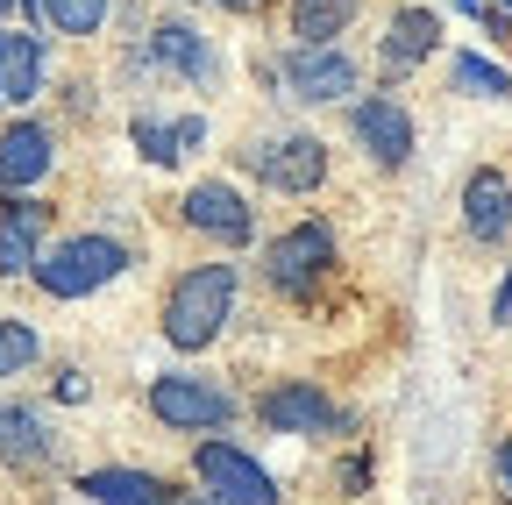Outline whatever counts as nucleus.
Listing matches in <instances>:
<instances>
[{
	"label": "nucleus",
	"instance_id": "nucleus-30",
	"mask_svg": "<svg viewBox=\"0 0 512 505\" xmlns=\"http://www.w3.org/2000/svg\"><path fill=\"white\" fill-rule=\"evenodd\" d=\"M498 8H505V15H512V0H498Z\"/></svg>",
	"mask_w": 512,
	"mask_h": 505
},
{
	"label": "nucleus",
	"instance_id": "nucleus-13",
	"mask_svg": "<svg viewBox=\"0 0 512 505\" xmlns=\"http://www.w3.org/2000/svg\"><path fill=\"white\" fill-rule=\"evenodd\" d=\"M50 164H57V150H50V129H43V121H15V129H0V185H8V193L43 185Z\"/></svg>",
	"mask_w": 512,
	"mask_h": 505
},
{
	"label": "nucleus",
	"instance_id": "nucleus-12",
	"mask_svg": "<svg viewBox=\"0 0 512 505\" xmlns=\"http://www.w3.org/2000/svg\"><path fill=\"white\" fill-rule=\"evenodd\" d=\"M43 228H50V207L43 200H8V207H0V278H29L36 271Z\"/></svg>",
	"mask_w": 512,
	"mask_h": 505
},
{
	"label": "nucleus",
	"instance_id": "nucleus-26",
	"mask_svg": "<svg viewBox=\"0 0 512 505\" xmlns=\"http://www.w3.org/2000/svg\"><path fill=\"white\" fill-rule=\"evenodd\" d=\"M448 8H463V15H491V8H484V0H448Z\"/></svg>",
	"mask_w": 512,
	"mask_h": 505
},
{
	"label": "nucleus",
	"instance_id": "nucleus-5",
	"mask_svg": "<svg viewBox=\"0 0 512 505\" xmlns=\"http://www.w3.org/2000/svg\"><path fill=\"white\" fill-rule=\"evenodd\" d=\"M278 79H285V93L306 100V107H335V100L356 93V57L335 50V43H299L285 65H278Z\"/></svg>",
	"mask_w": 512,
	"mask_h": 505
},
{
	"label": "nucleus",
	"instance_id": "nucleus-10",
	"mask_svg": "<svg viewBox=\"0 0 512 505\" xmlns=\"http://www.w3.org/2000/svg\"><path fill=\"white\" fill-rule=\"evenodd\" d=\"M143 57H150V65H164V72H178V79H192V86H214V79H221L214 43L192 29V22H157L150 43H143Z\"/></svg>",
	"mask_w": 512,
	"mask_h": 505
},
{
	"label": "nucleus",
	"instance_id": "nucleus-3",
	"mask_svg": "<svg viewBox=\"0 0 512 505\" xmlns=\"http://www.w3.org/2000/svg\"><path fill=\"white\" fill-rule=\"evenodd\" d=\"M328 271H335V235H328V221H299V228H285V235L264 249V278H271L285 299H306Z\"/></svg>",
	"mask_w": 512,
	"mask_h": 505
},
{
	"label": "nucleus",
	"instance_id": "nucleus-29",
	"mask_svg": "<svg viewBox=\"0 0 512 505\" xmlns=\"http://www.w3.org/2000/svg\"><path fill=\"white\" fill-rule=\"evenodd\" d=\"M8 8H15V0H0V15H8Z\"/></svg>",
	"mask_w": 512,
	"mask_h": 505
},
{
	"label": "nucleus",
	"instance_id": "nucleus-9",
	"mask_svg": "<svg viewBox=\"0 0 512 505\" xmlns=\"http://www.w3.org/2000/svg\"><path fill=\"white\" fill-rule=\"evenodd\" d=\"M185 228L214 235L221 249H242V242L256 235V214H249V200L235 193V185L207 178V185H192V193H185Z\"/></svg>",
	"mask_w": 512,
	"mask_h": 505
},
{
	"label": "nucleus",
	"instance_id": "nucleus-15",
	"mask_svg": "<svg viewBox=\"0 0 512 505\" xmlns=\"http://www.w3.org/2000/svg\"><path fill=\"white\" fill-rule=\"evenodd\" d=\"M36 93H43V43L0 29V107H29Z\"/></svg>",
	"mask_w": 512,
	"mask_h": 505
},
{
	"label": "nucleus",
	"instance_id": "nucleus-8",
	"mask_svg": "<svg viewBox=\"0 0 512 505\" xmlns=\"http://www.w3.org/2000/svg\"><path fill=\"white\" fill-rule=\"evenodd\" d=\"M349 129H356V143L370 150V164H384V171H399V164L413 157V114H406L399 100H384V93L356 100Z\"/></svg>",
	"mask_w": 512,
	"mask_h": 505
},
{
	"label": "nucleus",
	"instance_id": "nucleus-20",
	"mask_svg": "<svg viewBox=\"0 0 512 505\" xmlns=\"http://www.w3.org/2000/svg\"><path fill=\"white\" fill-rule=\"evenodd\" d=\"M356 22V0H292V36L299 43H335Z\"/></svg>",
	"mask_w": 512,
	"mask_h": 505
},
{
	"label": "nucleus",
	"instance_id": "nucleus-19",
	"mask_svg": "<svg viewBox=\"0 0 512 505\" xmlns=\"http://www.w3.org/2000/svg\"><path fill=\"white\" fill-rule=\"evenodd\" d=\"M207 143V121L200 114H185V121H136V150L150 157V164H178V157H192V150H200Z\"/></svg>",
	"mask_w": 512,
	"mask_h": 505
},
{
	"label": "nucleus",
	"instance_id": "nucleus-16",
	"mask_svg": "<svg viewBox=\"0 0 512 505\" xmlns=\"http://www.w3.org/2000/svg\"><path fill=\"white\" fill-rule=\"evenodd\" d=\"M0 463H15V470H43L50 463V427L22 399H0Z\"/></svg>",
	"mask_w": 512,
	"mask_h": 505
},
{
	"label": "nucleus",
	"instance_id": "nucleus-7",
	"mask_svg": "<svg viewBox=\"0 0 512 505\" xmlns=\"http://www.w3.org/2000/svg\"><path fill=\"white\" fill-rule=\"evenodd\" d=\"M249 171L271 185V193H313L328 178V143L320 136H271L249 150Z\"/></svg>",
	"mask_w": 512,
	"mask_h": 505
},
{
	"label": "nucleus",
	"instance_id": "nucleus-4",
	"mask_svg": "<svg viewBox=\"0 0 512 505\" xmlns=\"http://www.w3.org/2000/svg\"><path fill=\"white\" fill-rule=\"evenodd\" d=\"M192 470H200V484H207L221 505H278V477L256 463V456H242L235 441H200Z\"/></svg>",
	"mask_w": 512,
	"mask_h": 505
},
{
	"label": "nucleus",
	"instance_id": "nucleus-27",
	"mask_svg": "<svg viewBox=\"0 0 512 505\" xmlns=\"http://www.w3.org/2000/svg\"><path fill=\"white\" fill-rule=\"evenodd\" d=\"M221 8H256V0H221Z\"/></svg>",
	"mask_w": 512,
	"mask_h": 505
},
{
	"label": "nucleus",
	"instance_id": "nucleus-11",
	"mask_svg": "<svg viewBox=\"0 0 512 505\" xmlns=\"http://www.w3.org/2000/svg\"><path fill=\"white\" fill-rule=\"evenodd\" d=\"M264 427L271 434H335L342 427V413L328 406V392L320 385H278V392H264Z\"/></svg>",
	"mask_w": 512,
	"mask_h": 505
},
{
	"label": "nucleus",
	"instance_id": "nucleus-25",
	"mask_svg": "<svg viewBox=\"0 0 512 505\" xmlns=\"http://www.w3.org/2000/svg\"><path fill=\"white\" fill-rule=\"evenodd\" d=\"M491 321L512 328V271H505V285H498V299H491Z\"/></svg>",
	"mask_w": 512,
	"mask_h": 505
},
{
	"label": "nucleus",
	"instance_id": "nucleus-28",
	"mask_svg": "<svg viewBox=\"0 0 512 505\" xmlns=\"http://www.w3.org/2000/svg\"><path fill=\"white\" fill-rule=\"evenodd\" d=\"M185 505H221V498H185Z\"/></svg>",
	"mask_w": 512,
	"mask_h": 505
},
{
	"label": "nucleus",
	"instance_id": "nucleus-14",
	"mask_svg": "<svg viewBox=\"0 0 512 505\" xmlns=\"http://www.w3.org/2000/svg\"><path fill=\"white\" fill-rule=\"evenodd\" d=\"M463 228H470V242H505V228H512V185L498 171H470V185H463Z\"/></svg>",
	"mask_w": 512,
	"mask_h": 505
},
{
	"label": "nucleus",
	"instance_id": "nucleus-17",
	"mask_svg": "<svg viewBox=\"0 0 512 505\" xmlns=\"http://www.w3.org/2000/svg\"><path fill=\"white\" fill-rule=\"evenodd\" d=\"M434 43H441V22H434L427 8L392 15V29H384V79H399V72L427 65V57H434Z\"/></svg>",
	"mask_w": 512,
	"mask_h": 505
},
{
	"label": "nucleus",
	"instance_id": "nucleus-2",
	"mask_svg": "<svg viewBox=\"0 0 512 505\" xmlns=\"http://www.w3.org/2000/svg\"><path fill=\"white\" fill-rule=\"evenodd\" d=\"M128 271V249L114 242V235H64L57 249H43L36 257V285L50 292V299H86V292H100V285H114Z\"/></svg>",
	"mask_w": 512,
	"mask_h": 505
},
{
	"label": "nucleus",
	"instance_id": "nucleus-21",
	"mask_svg": "<svg viewBox=\"0 0 512 505\" xmlns=\"http://www.w3.org/2000/svg\"><path fill=\"white\" fill-rule=\"evenodd\" d=\"M29 8H36L57 36H100V22H107L114 0H29Z\"/></svg>",
	"mask_w": 512,
	"mask_h": 505
},
{
	"label": "nucleus",
	"instance_id": "nucleus-18",
	"mask_svg": "<svg viewBox=\"0 0 512 505\" xmlns=\"http://www.w3.org/2000/svg\"><path fill=\"white\" fill-rule=\"evenodd\" d=\"M79 491L93 505H171V484L150 477V470H86Z\"/></svg>",
	"mask_w": 512,
	"mask_h": 505
},
{
	"label": "nucleus",
	"instance_id": "nucleus-1",
	"mask_svg": "<svg viewBox=\"0 0 512 505\" xmlns=\"http://www.w3.org/2000/svg\"><path fill=\"white\" fill-rule=\"evenodd\" d=\"M228 313H235V264H192L164 299V342L192 356L228 328Z\"/></svg>",
	"mask_w": 512,
	"mask_h": 505
},
{
	"label": "nucleus",
	"instance_id": "nucleus-23",
	"mask_svg": "<svg viewBox=\"0 0 512 505\" xmlns=\"http://www.w3.org/2000/svg\"><path fill=\"white\" fill-rule=\"evenodd\" d=\"M36 356H43V342L29 321H0V377H22Z\"/></svg>",
	"mask_w": 512,
	"mask_h": 505
},
{
	"label": "nucleus",
	"instance_id": "nucleus-24",
	"mask_svg": "<svg viewBox=\"0 0 512 505\" xmlns=\"http://www.w3.org/2000/svg\"><path fill=\"white\" fill-rule=\"evenodd\" d=\"M57 399L79 406V399H86V377H79V370H57Z\"/></svg>",
	"mask_w": 512,
	"mask_h": 505
},
{
	"label": "nucleus",
	"instance_id": "nucleus-22",
	"mask_svg": "<svg viewBox=\"0 0 512 505\" xmlns=\"http://www.w3.org/2000/svg\"><path fill=\"white\" fill-rule=\"evenodd\" d=\"M456 93L505 100V93H512V72H505V65H491V57H477V50H463V57H456Z\"/></svg>",
	"mask_w": 512,
	"mask_h": 505
},
{
	"label": "nucleus",
	"instance_id": "nucleus-6",
	"mask_svg": "<svg viewBox=\"0 0 512 505\" xmlns=\"http://www.w3.org/2000/svg\"><path fill=\"white\" fill-rule=\"evenodd\" d=\"M150 413L178 434H207V427H228L235 420V399L207 377H157L150 385Z\"/></svg>",
	"mask_w": 512,
	"mask_h": 505
}]
</instances>
